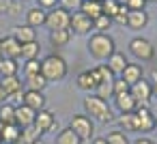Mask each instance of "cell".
<instances>
[{
  "label": "cell",
  "mask_w": 157,
  "mask_h": 144,
  "mask_svg": "<svg viewBox=\"0 0 157 144\" xmlns=\"http://www.w3.org/2000/svg\"><path fill=\"white\" fill-rule=\"evenodd\" d=\"M88 52H90V56L95 60L103 63V60H108L116 52V43H114V39L108 32H95L88 39Z\"/></svg>",
  "instance_id": "cell-1"
},
{
  "label": "cell",
  "mask_w": 157,
  "mask_h": 144,
  "mask_svg": "<svg viewBox=\"0 0 157 144\" xmlns=\"http://www.w3.org/2000/svg\"><path fill=\"white\" fill-rule=\"evenodd\" d=\"M84 114L88 118H95V120L103 123V125H108V123L114 120L112 108L108 105L105 99H101L97 95H86V99H84Z\"/></svg>",
  "instance_id": "cell-2"
},
{
  "label": "cell",
  "mask_w": 157,
  "mask_h": 144,
  "mask_svg": "<svg viewBox=\"0 0 157 144\" xmlns=\"http://www.w3.org/2000/svg\"><path fill=\"white\" fill-rule=\"evenodd\" d=\"M67 71H69V67H67L65 58L58 56V54H50V56H45L41 60V75L48 82H60V80H65Z\"/></svg>",
  "instance_id": "cell-3"
},
{
  "label": "cell",
  "mask_w": 157,
  "mask_h": 144,
  "mask_svg": "<svg viewBox=\"0 0 157 144\" xmlns=\"http://www.w3.org/2000/svg\"><path fill=\"white\" fill-rule=\"evenodd\" d=\"M69 129L75 135H80L82 142L84 140H93V135H95V123L86 114H73L71 120H69Z\"/></svg>",
  "instance_id": "cell-4"
},
{
  "label": "cell",
  "mask_w": 157,
  "mask_h": 144,
  "mask_svg": "<svg viewBox=\"0 0 157 144\" xmlns=\"http://www.w3.org/2000/svg\"><path fill=\"white\" fill-rule=\"evenodd\" d=\"M133 129L138 133H148L155 129V114L148 105H138L133 112Z\"/></svg>",
  "instance_id": "cell-5"
},
{
  "label": "cell",
  "mask_w": 157,
  "mask_h": 144,
  "mask_svg": "<svg viewBox=\"0 0 157 144\" xmlns=\"http://www.w3.org/2000/svg\"><path fill=\"white\" fill-rule=\"evenodd\" d=\"M69 22H71V13L65 11L63 7H56L52 11H48L45 15V26L48 30H69Z\"/></svg>",
  "instance_id": "cell-6"
},
{
  "label": "cell",
  "mask_w": 157,
  "mask_h": 144,
  "mask_svg": "<svg viewBox=\"0 0 157 144\" xmlns=\"http://www.w3.org/2000/svg\"><path fill=\"white\" fill-rule=\"evenodd\" d=\"M129 50H131V54H133L138 60H142V63L155 58V47H153V43H151L148 39H144V37H136V39H131Z\"/></svg>",
  "instance_id": "cell-7"
},
{
  "label": "cell",
  "mask_w": 157,
  "mask_h": 144,
  "mask_svg": "<svg viewBox=\"0 0 157 144\" xmlns=\"http://www.w3.org/2000/svg\"><path fill=\"white\" fill-rule=\"evenodd\" d=\"M129 93H131V97L136 99L138 105H148L151 99H153V86H151V82H146V80H140L138 84L129 86Z\"/></svg>",
  "instance_id": "cell-8"
},
{
  "label": "cell",
  "mask_w": 157,
  "mask_h": 144,
  "mask_svg": "<svg viewBox=\"0 0 157 144\" xmlns=\"http://www.w3.org/2000/svg\"><path fill=\"white\" fill-rule=\"evenodd\" d=\"M69 30L75 35H88L93 30V20L88 15H84L82 11L71 13V22H69Z\"/></svg>",
  "instance_id": "cell-9"
},
{
  "label": "cell",
  "mask_w": 157,
  "mask_h": 144,
  "mask_svg": "<svg viewBox=\"0 0 157 144\" xmlns=\"http://www.w3.org/2000/svg\"><path fill=\"white\" fill-rule=\"evenodd\" d=\"M75 84H78V88H80V90H86L88 95H90V93H95V90H97V86H99V80H97L95 67H93V69H86V71H82V73L78 75Z\"/></svg>",
  "instance_id": "cell-10"
},
{
  "label": "cell",
  "mask_w": 157,
  "mask_h": 144,
  "mask_svg": "<svg viewBox=\"0 0 157 144\" xmlns=\"http://www.w3.org/2000/svg\"><path fill=\"white\" fill-rule=\"evenodd\" d=\"M35 127H37L41 133H48V131H54V129L58 127V120L54 118V114H52L50 110H41V112H37V116H35Z\"/></svg>",
  "instance_id": "cell-11"
},
{
  "label": "cell",
  "mask_w": 157,
  "mask_h": 144,
  "mask_svg": "<svg viewBox=\"0 0 157 144\" xmlns=\"http://www.w3.org/2000/svg\"><path fill=\"white\" fill-rule=\"evenodd\" d=\"M2 58H13V60L22 58V43L11 35L2 39Z\"/></svg>",
  "instance_id": "cell-12"
},
{
  "label": "cell",
  "mask_w": 157,
  "mask_h": 144,
  "mask_svg": "<svg viewBox=\"0 0 157 144\" xmlns=\"http://www.w3.org/2000/svg\"><path fill=\"white\" fill-rule=\"evenodd\" d=\"M35 116H37V112L30 110L28 105H24V103L15 105V125H20L22 129L35 125Z\"/></svg>",
  "instance_id": "cell-13"
},
{
  "label": "cell",
  "mask_w": 157,
  "mask_h": 144,
  "mask_svg": "<svg viewBox=\"0 0 157 144\" xmlns=\"http://www.w3.org/2000/svg\"><path fill=\"white\" fill-rule=\"evenodd\" d=\"M0 138H2L5 144H17L22 138V127L15 123H11V125L0 123Z\"/></svg>",
  "instance_id": "cell-14"
},
{
  "label": "cell",
  "mask_w": 157,
  "mask_h": 144,
  "mask_svg": "<svg viewBox=\"0 0 157 144\" xmlns=\"http://www.w3.org/2000/svg\"><path fill=\"white\" fill-rule=\"evenodd\" d=\"M121 78L125 80V84H129V86H133V84H138L140 80H144V69L138 65V63H129L125 69H123V73H121Z\"/></svg>",
  "instance_id": "cell-15"
},
{
  "label": "cell",
  "mask_w": 157,
  "mask_h": 144,
  "mask_svg": "<svg viewBox=\"0 0 157 144\" xmlns=\"http://www.w3.org/2000/svg\"><path fill=\"white\" fill-rule=\"evenodd\" d=\"M45 95L39 93V90H24V105H28L30 110L35 112H41L45 110Z\"/></svg>",
  "instance_id": "cell-16"
},
{
  "label": "cell",
  "mask_w": 157,
  "mask_h": 144,
  "mask_svg": "<svg viewBox=\"0 0 157 144\" xmlns=\"http://www.w3.org/2000/svg\"><path fill=\"white\" fill-rule=\"evenodd\" d=\"M11 37H15L22 45H24V43H33V41H37V32H35V28H30V26H26V24L13 26V28H11Z\"/></svg>",
  "instance_id": "cell-17"
},
{
  "label": "cell",
  "mask_w": 157,
  "mask_h": 144,
  "mask_svg": "<svg viewBox=\"0 0 157 144\" xmlns=\"http://www.w3.org/2000/svg\"><path fill=\"white\" fill-rule=\"evenodd\" d=\"M45 15H48V11H43L41 7H33V9H28L26 11V26H30V28H39V26H45Z\"/></svg>",
  "instance_id": "cell-18"
},
{
  "label": "cell",
  "mask_w": 157,
  "mask_h": 144,
  "mask_svg": "<svg viewBox=\"0 0 157 144\" xmlns=\"http://www.w3.org/2000/svg\"><path fill=\"white\" fill-rule=\"evenodd\" d=\"M114 105H116V110H118L121 114H127V112H136V108H138V103H136V99L131 97V93H123V95H116V97H114Z\"/></svg>",
  "instance_id": "cell-19"
},
{
  "label": "cell",
  "mask_w": 157,
  "mask_h": 144,
  "mask_svg": "<svg viewBox=\"0 0 157 144\" xmlns=\"http://www.w3.org/2000/svg\"><path fill=\"white\" fill-rule=\"evenodd\" d=\"M105 65H108V69H110L114 75H121V73H123V69L129 65V60H127V56H125L123 52H114V54L105 60Z\"/></svg>",
  "instance_id": "cell-20"
},
{
  "label": "cell",
  "mask_w": 157,
  "mask_h": 144,
  "mask_svg": "<svg viewBox=\"0 0 157 144\" xmlns=\"http://www.w3.org/2000/svg\"><path fill=\"white\" fill-rule=\"evenodd\" d=\"M148 24V13L146 11H129L127 15V26L133 30H142Z\"/></svg>",
  "instance_id": "cell-21"
},
{
  "label": "cell",
  "mask_w": 157,
  "mask_h": 144,
  "mask_svg": "<svg viewBox=\"0 0 157 144\" xmlns=\"http://www.w3.org/2000/svg\"><path fill=\"white\" fill-rule=\"evenodd\" d=\"M80 11L84 15H88L90 20H97L99 15H103V9H101V0H82V7Z\"/></svg>",
  "instance_id": "cell-22"
},
{
  "label": "cell",
  "mask_w": 157,
  "mask_h": 144,
  "mask_svg": "<svg viewBox=\"0 0 157 144\" xmlns=\"http://www.w3.org/2000/svg\"><path fill=\"white\" fill-rule=\"evenodd\" d=\"M0 86L5 88V93H7V97L9 95H13V93H20V90H24L22 86V80L17 78V75H9V78H0Z\"/></svg>",
  "instance_id": "cell-23"
},
{
  "label": "cell",
  "mask_w": 157,
  "mask_h": 144,
  "mask_svg": "<svg viewBox=\"0 0 157 144\" xmlns=\"http://www.w3.org/2000/svg\"><path fill=\"white\" fill-rule=\"evenodd\" d=\"M71 41V30H52L50 32V45L52 47H65Z\"/></svg>",
  "instance_id": "cell-24"
},
{
  "label": "cell",
  "mask_w": 157,
  "mask_h": 144,
  "mask_svg": "<svg viewBox=\"0 0 157 144\" xmlns=\"http://www.w3.org/2000/svg\"><path fill=\"white\" fill-rule=\"evenodd\" d=\"M39 54H41L39 41H33V43H24L22 45V58L24 60H39Z\"/></svg>",
  "instance_id": "cell-25"
},
{
  "label": "cell",
  "mask_w": 157,
  "mask_h": 144,
  "mask_svg": "<svg viewBox=\"0 0 157 144\" xmlns=\"http://www.w3.org/2000/svg\"><path fill=\"white\" fill-rule=\"evenodd\" d=\"M56 144H82V138L75 135L69 127H65V129L58 131V135H56Z\"/></svg>",
  "instance_id": "cell-26"
},
{
  "label": "cell",
  "mask_w": 157,
  "mask_h": 144,
  "mask_svg": "<svg viewBox=\"0 0 157 144\" xmlns=\"http://www.w3.org/2000/svg\"><path fill=\"white\" fill-rule=\"evenodd\" d=\"M17 60L13 58H0V78H9V75H17Z\"/></svg>",
  "instance_id": "cell-27"
},
{
  "label": "cell",
  "mask_w": 157,
  "mask_h": 144,
  "mask_svg": "<svg viewBox=\"0 0 157 144\" xmlns=\"http://www.w3.org/2000/svg\"><path fill=\"white\" fill-rule=\"evenodd\" d=\"M0 123H5V125H11L15 123V105L5 101L2 105H0Z\"/></svg>",
  "instance_id": "cell-28"
},
{
  "label": "cell",
  "mask_w": 157,
  "mask_h": 144,
  "mask_svg": "<svg viewBox=\"0 0 157 144\" xmlns=\"http://www.w3.org/2000/svg\"><path fill=\"white\" fill-rule=\"evenodd\" d=\"M26 86H28V90H39V93H43V88L48 86V80H45L41 73L26 75Z\"/></svg>",
  "instance_id": "cell-29"
},
{
  "label": "cell",
  "mask_w": 157,
  "mask_h": 144,
  "mask_svg": "<svg viewBox=\"0 0 157 144\" xmlns=\"http://www.w3.org/2000/svg\"><path fill=\"white\" fill-rule=\"evenodd\" d=\"M22 2L20 0H0V15H15L20 13Z\"/></svg>",
  "instance_id": "cell-30"
},
{
  "label": "cell",
  "mask_w": 157,
  "mask_h": 144,
  "mask_svg": "<svg viewBox=\"0 0 157 144\" xmlns=\"http://www.w3.org/2000/svg\"><path fill=\"white\" fill-rule=\"evenodd\" d=\"M105 142H108V144H131V142H129V138H127V133H125V131H121V129L110 131V133L105 135Z\"/></svg>",
  "instance_id": "cell-31"
},
{
  "label": "cell",
  "mask_w": 157,
  "mask_h": 144,
  "mask_svg": "<svg viewBox=\"0 0 157 144\" xmlns=\"http://www.w3.org/2000/svg\"><path fill=\"white\" fill-rule=\"evenodd\" d=\"M112 24H114L112 17H108V15H99L97 20H93V30H95V32H108Z\"/></svg>",
  "instance_id": "cell-32"
},
{
  "label": "cell",
  "mask_w": 157,
  "mask_h": 144,
  "mask_svg": "<svg viewBox=\"0 0 157 144\" xmlns=\"http://www.w3.org/2000/svg\"><path fill=\"white\" fill-rule=\"evenodd\" d=\"M116 120H118V127H121V131H125V133H127V131H136V129H133V112L121 114Z\"/></svg>",
  "instance_id": "cell-33"
},
{
  "label": "cell",
  "mask_w": 157,
  "mask_h": 144,
  "mask_svg": "<svg viewBox=\"0 0 157 144\" xmlns=\"http://www.w3.org/2000/svg\"><path fill=\"white\" fill-rule=\"evenodd\" d=\"M95 73H97L99 84H103V82H114V73L108 69V65H99V67H95Z\"/></svg>",
  "instance_id": "cell-34"
},
{
  "label": "cell",
  "mask_w": 157,
  "mask_h": 144,
  "mask_svg": "<svg viewBox=\"0 0 157 144\" xmlns=\"http://www.w3.org/2000/svg\"><path fill=\"white\" fill-rule=\"evenodd\" d=\"M118 0H101V9H103V15L108 17H114L116 11H118Z\"/></svg>",
  "instance_id": "cell-35"
},
{
  "label": "cell",
  "mask_w": 157,
  "mask_h": 144,
  "mask_svg": "<svg viewBox=\"0 0 157 144\" xmlns=\"http://www.w3.org/2000/svg\"><path fill=\"white\" fill-rule=\"evenodd\" d=\"M127 15H129V9L121 2L118 5V11H116V15L112 17V22L114 24H121V26H127Z\"/></svg>",
  "instance_id": "cell-36"
},
{
  "label": "cell",
  "mask_w": 157,
  "mask_h": 144,
  "mask_svg": "<svg viewBox=\"0 0 157 144\" xmlns=\"http://www.w3.org/2000/svg\"><path fill=\"white\" fill-rule=\"evenodd\" d=\"M123 93H129V84H125L123 78H114V84H112V97L123 95Z\"/></svg>",
  "instance_id": "cell-37"
},
{
  "label": "cell",
  "mask_w": 157,
  "mask_h": 144,
  "mask_svg": "<svg viewBox=\"0 0 157 144\" xmlns=\"http://www.w3.org/2000/svg\"><path fill=\"white\" fill-rule=\"evenodd\" d=\"M35 73H41V60H26L24 75H35Z\"/></svg>",
  "instance_id": "cell-38"
},
{
  "label": "cell",
  "mask_w": 157,
  "mask_h": 144,
  "mask_svg": "<svg viewBox=\"0 0 157 144\" xmlns=\"http://www.w3.org/2000/svg\"><path fill=\"white\" fill-rule=\"evenodd\" d=\"M60 2V7L65 9V11H69V13H75V11H80V7H82V0H58Z\"/></svg>",
  "instance_id": "cell-39"
},
{
  "label": "cell",
  "mask_w": 157,
  "mask_h": 144,
  "mask_svg": "<svg viewBox=\"0 0 157 144\" xmlns=\"http://www.w3.org/2000/svg\"><path fill=\"white\" fill-rule=\"evenodd\" d=\"M129 11H144V7H146V0H125L123 2Z\"/></svg>",
  "instance_id": "cell-40"
},
{
  "label": "cell",
  "mask_w": 157,
  "mask_h": 144,
  "mask_svg": "<svg viewBox=\"0 0 157 144\" xmlns=\"http://www.w3.org/2000/svg\"><path fill=\"white\" fill-rule=\"evenodd\" d=\"M7 101H9V103H13V105H20V103H24V90L9 95V97H7Z\"/></svg>",
  "instance_id": "cell-41"
},
{
  "label": "cell",
  "mask_w": 157,
  "mask_h": 144,
  "mask_svg": "<svg viewBox=\"0 0 157 144\" xmlns=\"http://www.w3.org/2000/svg\"><path fill=\"white\" fill-rule=\"evenodd\" d=\"M56 2H58V0H39V7H41L43 11H45V9L52 11V9H56Z\"/></svg>",
  "instance_id": "cell-42"
},
{
  "label": "cell",
  "mask_w": 157,
  "mask_h": 144,
  "mask_svg": "<svg viewBox=\"0 0 157 144\" xmlns=\"http://www.w3.org/2000/svg\"><path fill=\"white\" fill-rule=\"evenodd\" d=\"M133 144H155V142H153L151 138H138V140H136Z\"/></svg>",
  "instance_id": "cell-43"
},
{
  "label": "cell",
  "mask_w": 157,
  "mask_h": 144,
  "mask_svg": "<svg viewBox=\"0 0 157 144\" xmlns=\"http://www.w3.org/2000/svg\"><path fill=\"white\" fill-rule=\"evenodd\" d=\"M5 101H7V93H5V88H2V86H0V105H2Z\"/></svg>",
  "instance_id": "cell-44"
},
{
  "label": "cell",
  "mask_w": 157,
  "mask_h": 144,
  "mask_svg": "<svg viewBox=\"0 0 157 144\" xmlns=\"http://www.w3.org/2000/svg\"><path fill=\"white\" fill-rule=\"evenodd\" d=\"M93 144H108L105 138H93Z\"/></svg>",
  "instance_id": "cell-45"
},
{
  "label": "cell",
  "mask_w": 157,
  "mask_h": 144,
  "mask_svg": "<svg viewBox=\"0 0 157 144\" xmlns=\"http://www.w3.org/2000/svg\"><path fill=\"white\" fill-rule=\"evenodd\" d=\"M151 86H153V97H157V80L151 82Z\"/></svg>",
  "instance_id": "cell-46"
},
{
  "label": "cell",
  "mask_w": 157,
  "mask_h": 144,
  "mask_svg": "<svg viewBox=\"0 0 157 144\" xmlns=\"http://www.w3.org/2000/svg\"><path fill=\"white\" fill-rule=\"evenodd\" d=\"M0 58H2V39H0Z\"/></svg>",
  "instance_id": "cell-47"
},
{
  "label": "cell",
  "mask_w": 157,
  "mask_h": 144,
  "mask_svg": "<svg viewBox=\"0 0 157 144\" xmlns=\"http://www.w3.org/2000/svg\"><path fill=\"white\" fill-rule=\"evenodd\" d=\"M155 129H157V116H155Z\"/></svg>",
  "instance_id": "cell-48"
},
{
  "label": "cell",
  "mask_w": 157,
  "mask_h": 144,
  "mask_svg": "<svg viewBox=\"0 0 157 144\" xmlns=\"http://www.w3.org/2000/svg\"><path fill=\"white\" fill-rule=\"evenodd\" d=\"M146 2H157V0H146Z\"/></svg>",
  "instance_id": "cell-49"
},
{
  "label": "cell",
  "mask_w": 157,
  "mask_h": 144,
  "mask_svg": "<svg viewBox=\"0 0 157 144\" xmlns=\"http://www.w3.org/2000/svg\"><path fill=\"white\" fill-rule=\"evenodd\" d=\"M20 2H26V0H20Z\"/></svg>",
  "instance_id": "cell-50"
},
{
  "label": "cell",
  "mask_w": 157,
  "mask_h": 144,
  "mask_svg": "<svg viewBox=\"0 0 157 144\" xmlns=\"http://www.w3.org/2000/svg\"><path fill=\"white\" fill-rule=\"evenodd\" d=\"M118 2H125V0H118Z\"/></svg>",
  "instance_id": "cell-51"
},
{
  "label": "cell",
  "mask_w": 157,
  "mask_h": 144,
  "mask_svg": "<svg viewBox=\"0 0 157 144\" xmlns=\"http://www.w3.org/2000/svg\"><path fill=\"white\" fill-rule=\"evenodd\" d=\"M0 144H2V138H0Z\"/></svg>",
  "instance_id": "cell-52"
}]
</instances>
